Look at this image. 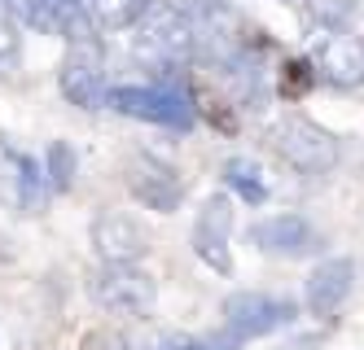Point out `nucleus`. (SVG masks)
I'll return each instance as SVG.
<instances>
[{
  "label": "nucleus",
  "mask_w": 364,
  "mask_h": 350,
  "mask_svg": "<svg viewBox=\"0 0 364 350\" xmlns=\"http://www.w3.org/2000/svg\"><path fill=\"white\" fill-rule=\"evenodd\" d=\"M88 293L110 315H149L159 302V285L136 263H101V272L88 280Z\"/></svg>",
  "instance_id": "obj_4"
},
{
  "label": "nucleus",
  "mask_w": 364,
  "mask_h": 350,
  "mask_svg": "<svg viewBox=\"0 0 364 350\" xmlns=\"http://www.w3.org/2000/svg\"><path fill=\"white\" fill-rule=\"evenodd\" d=\"M18 53V26H14V9L0 0V62Z\"/></svg>",
  "instance_id": "obj_16"
},
{
  "label": "nucleus",
  "mask_w": 364,
  "mask_h": 350,
  "mask_svg": "<svg viewBox=\"0 0 364 350\" xmlns=\"http://www.w3.org/2000/svg\"><path fill=\"white\" fill-rule=\"evenodd\" d=\"M272 149L303 175H325L338 167V141L333 131L311 123L303 114H285L272 123Z\"/></svg>",
  "instance_id": "obj_3"
},
{
  "label": "nucleus",
  "mask_w": 364,
  "mask_h": 350,
  "mask_svg": "<svg viewBox=\"0 0 364 350\" xmlns=\"http://www.w3.org/2000/svg\"><path fill=\"white\" fill-rule=\"evenodd\" d=\"M149 350H211V346L198 341V337H185V333H163Z\"/></svg>",
  "instance_id": "obj_17"
},
{
  "label": "nucleus",
  "mask_w": 364,
  "mask_h": 350,
  "mask_svg": "<svg viewBox=\"0 0 364 350\" xmlns=\"http://www.w3.org/2000/svg\"><path fill=\"white\" fill-rule=\"evenodd\" d=\"M351 285H355V267H351V258H321L316 267H311V276H307V311L311 315H321V319H329V315H338V307H343L347 298H351Z\"/></svg>",
  "instance_id": "obj_11"
},
{
  "label": "nucleus",
  "mask_w": 364,
  "mask_h": 350,
  "mask_svg": "<svg viewBox=\"0 0 364 350\" xmlns=\"http://www.w3.org/2000/svg\"><path fill=\"white\" fill-rule=\"evenodd\" d=\"M62 97L80 110H101L110 101V84H106V53H101V40L92 35V26L84 22L80 31H70V48L62 62Z\"/></svg>",
  "instance_id": "obj_2"
},
{
  "label": "nucleus",
  "mask_w": 364,
  "mask_h": 350,
  "mask_svg": "<svg viewBox=\"0 0 364 350\" xmlns=\"http://www.w3.org/2000/svg\"><path fill=\"white\" fill-rule=\"evenodd\" d=\"M149 0H84V22L92 31H127L136 26Z\"/></svg>",
  "instance_id": "obj_13"
},
{
  "label": "nucleus",
  "mask_w": 364,
  "mask_h": 350,
  "mask_svg": "<svg viewBox=\"0 0 364 350\" xmlns=\"http://www.w3.org/2000/svg\"><path fill=\"white\" fill-rule=\"evenodd\" d=\"M127 188H132V197L141 206L159 210V214H171L180 206V197H185L180 175L163 163V158H154V153H136L132 163H127Z\"/></svg>",
  "instance_id": "obj_8"
},
{
  "label": "nucleus",
  "mask_w": 364,
  "mask_h": 350,
  "mask_svg": "<svg viewBox=\"0 0 364 350\" xmlns=\"http://www.w3.org/2000/svg\"><path fill=\"white\" fill-rule=\"evenodd\" d=\"M110 110L141 119V123H159V127H176L189 131L193 127V101L171 88V84H127V88H110Z\"/></svg>",
  "instance_id": "obj_5"
},
{
  "label": "nucleus",
  "mask_w": 364,
  "mask_h": 350,
  "mask_svg": "<svg viewBox=\"0 0 364 350\" xmlns=\"http://www.w3.org/2000/svg\"><path fill=\"white\" fill-rule=\"evenodd\" d=\"M250 241H255V250H264L272 258H307V254L321 250L316 228H311L303 214H290V210L250 224Z\"/></svg>",
  "instance_id": "obj_7"
},
{
  "label": "nucleus",
  "mask_w": 364,
  "mask_h": 350,
  "mask_svg": "<svg viewBox=\"0 0 364 350\" xmlns=\"http://www.w3.org/2000/svg\"><path fill=\"white\" fill-rule=\"evenodd\" d=\"M228 236H232V202L224 193L206 197V206L198 210V224H193V254L215 267L220 276L232 272V254H228Z\"/></svg>",
  "instance_id": "obj_9"
},
{
  "label": "nucleus",
  "mask_w": 364,
  "mask_h": 350,
  "mask_svg": "<svg viewBox=\"0 0 364 350\" xmlns=\"http://www.w3.org/2000/svg\"><path fill=\"white\" fill-rule=\"evenodd\" d=\"M92 250H97L101 263H141L145 250H149V236L132 214L106 210V214L92 219Z\"/></svg>",
  "instance_id": "obj_10"
},
{
  "label": "nucleus",
  "mask_w": 364,
  "mask_h": 350,
  "mask_svg": "<svg viewBox=\"0 0 364 350\" xmlns=\"http://www.w3.org/2000/svg\"><path fill=\"white\" fill-rule=\"evenodd\" d=\"M224 180H228V188L242 202H250V206L268 202V175H264V167H259L255 158H228V163H224Z\"/></svg>",
  "instance_id": "obj_14"
},
{
  "label": "nucleus",
  "mask_w": 364,
  "mask_h": 350,
  "mask_svg": "<svg viewBox=\"0 0 364 350\" xmlns=\"http://www.w3.org/2000/svg\"><path fill=\"white\" fill-rule=\"evenodd\" d=\"M132 31H136V58L159 70H180L198 53L193 18L180 5H167V0H149Z\"/></svg>",
  "instance_id": "obj_1"
},
{
  "label": "nucleus",
  "mask_w": 364,
  "mask_h": 350,
  "mask_svg": "<svg viewBox=\"0 0 364 350\" xmlns=\"http://www.w3.org/2000/svg\"><path fill=\"white\" fill-rule=\"evenodd\" d=\"M290 319V302L268 298L259 289H242V293H228L224 298V324L232 333V341H250V337H264L272 329H281Z\"/></svg>",
  "instance_id": "obj_6"
},
{
  "label": "nucleus",
  "mask_w": 364,
  "mask_h": 350,
  "mask_svg": "<svg viewBox=\"0 0 364 350\" xmlns=\"http://www.w3.org/2000/svg\"><path fill=\"white\" fill-rule=\"evenodd\" d=\"M316 66L333 88H360L364 84V40L351 31H329L316 48Z\"/></svg>",
  "instance_id": "obj_12"
},
{
  "label": "nucleus",
  "mask_w": 364,
  "mask_h": 350,
  "mask_svg": "<svg viewBox=\"0 0 364 350\" xmlns=\"http://www.w3.org/2000/svg\"><path fill=\"white\" fill-rule=\"evenodd\" d=\"M75 171H80V163H75V149L66 141H53L44 149V180H48V193H66V188L75 184Z\"/></svg>",
  "instance_id": "obj_15"
}]
</instances>
